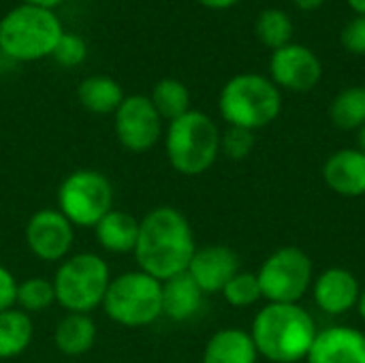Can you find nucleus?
Segmentation results:
<instances>
[{
	"label": "nucleus",
	"instance_id": "obj_21",
	"mask_svg": "<svg viewBox=\"0 0 365 363\" xmlns=\"http://www.w3.org/2000/svg\"><path fill=\"white\" fill-rule=\"evenodd\" d=\"M77 101L83 109L96 116L115 113L124 101L122 86L109 75H90L77 88Z\"/></svg>",
	"mask_w": 365,
	"mask_h": 363
},
{
	"label": "nucleus",
	"instance_id": "obj_15",
	"mask_svg": "<svg viewBox=\"0 0 365 363\" xmlns=\"http://www.w3.org/2000/svg\"><path fill=\"white\" fill-rule=\"evenodd\" d=\"M308 363H365V334L355 327L334 325L321 329L306 357Z\"/></svg>",
	"mask_w": 365,
	"mask_h": 363
},
{
	"label": "nucleus",
	"instance_id": "obj_27",
	"mask_svg": "<svg viewBox=\"0 0 365 363\" xmlns=\"http://www.w3.org/2000/svg\"><path fill=\"white\" fill-rule=\"evenodd\" d=\"M220 295L225 297L229 306H235V308H248V306H255L259 300H263L259 278L255 272H237L227 282Z\"/></svg>",
	"mask_w": 365,
	"mask_h": 363
},
{
	"label": "nucleus",
	"instance_id": "obj_13",
	"mask_svg": "<svg viewBox=\"0 0 365 363\" xmlns=\"http://www.w3.org/2000/svg\"><path fill=\"white\" fill-rule=\"evenodd\" d=\"M186 272L205 295H214L222 293L227 282L242 272V263L233 248L214 244L197 248Z\"/></svg>",
	"mask_w": 365,
	"mask_h": 363
},
{
	"label": "nucleus",
	"instance_id": "obj_14",
	"mask_svg": "<svg viewBox=\"0 0 365 363\" xmlns=\"http://www.w3.org/2000/svg\"><path fill=\"white\" fill-rule=\"evenodd\" d=\"M312 295L317 306L331 317L346 315L359 302L361 287L357 276L346 267H329L321 272L312 282Z\"/></svg>",
	"mask_w": 365,
	"mask_h": 363
},
{
	"label": "nucleus",
	"instance_id": "obj_6",
	"mask_svg": "<svg viewBox=\"0 0 365 363\" xmlns=\"http://www.w3.org/2000/svg\"><path fill=\"white\" fill-rule=\"evenodd\" d=\"M56 304L66 312L92 315L103 306L111 272L107 261L96 252L68 255L56 270L53 278Z\"/></svg>",
	"mask_w": 365,
	"mask_h": 363
},
{
	"label": "nucleus",
	"instance_id": "obj_19",
	"mask_svg": "<svg viewBox=\"0 0 365 363\" xmlns=\"http://www.w3.org/2000/svg\"><path fill=\"white\" fill-rule=\"evenodd\" d=\"M96 244L111 255H128L137 246L139 237V220L124 210H111L105 214L94 227Z\"/></svg>",
	"mask_w": 365,
	"mask_h": 363
},
{
	"label": "nucleus",
	"instance_id": "obj_9",
	"mask_svg": "<svg viewBox=\"0 0 365 363\" xmlns=\"http://www.w3.org/2000/svg\"><path fill=\"white\" fill-rule=\"evenodd\" d=\"M257 278L267 304H299L314 282L312 259L297 246L278 248L263 261Z\"/></svg>",
	"mask_w": 365,
	"mask_h": 363
},
{
	"label": "nucleus",
	"instance_id": "obj_4",
	"mask_svg": "<svg viewBox=\"0 0 365 363\" xmlns=\"http://www.w3.org/2000/svg\"><path fill=\"white\" fill-rule=\"evenodd\" d=\"M165 154L169 165L188 178L205 173L220 156V128L197 109L169 122L165 131Z\"/></svg>",
	"mask_w": 365,
	"mask_h": 363
},
{
	"label": "nucleus",
	"instance_id": "obj_28",
	"mask_svg": "<svg viewBox=\"0 0 365 363\" xmlns=\"http://www.w3.org/2000/svg\"><path fill=\"white\" fill-rule=\"evenodd\" d=\"M255 133L237 126H229L225 133H220V154H225L231 160H244L255 150Z\"/></svg>",
	"mask_w": 365,
	"mask_h": 363
},
{
	"label": "nucleus",
	"instance_id": "obj_23",
	"mask_svg": "<svg viewBox=\"0 0 365 363\" xmlns=\"http://www.w3.org/2000/svg\"><path fill=\"white\" fill-rule=\"evenodd\" d=\"M150 101L154 105V109L158 111V116L163 118V122H173L180 116L190 111V90L186 88V83H182L180 79L173 77H165L160 81L154 83Z\"/></svg>",
	"mask_w": 365,
	"mask_h": 363
},
{
	"label": "nucleus",
	"instance_id": "obj_11",
	"mask_svg": "<svg viewBox=\"0 0 365 363\" xmlns=\"http://www.w3.org/2000/svg\"><path fill=\"white\" fill-rule=\"evenodd\" d=\"M26 246L43 263H62L75 242V227L58 208H43L26 223Z\"/></svg>",
	"mask_w": 365,
	"mask_h": 363
},
{
	"label": "nucleus",
	"instance_id": "obj_34",
	"mask_svg": "<svg viewBox=\"0 0 365 363\" xmlns=\"http://www.w3.org/2000/svg\"><path fill=\"white\" fill-rule=\"evenodd\" d=\"M21 2L24 4H34V6H43V9H56L64 0H21Z\"/></svg>",
	"mask_w": 365,
	"mask_h": 363
},
{
	"label": "nucleus",
	"instance_id": "obj_12",
	"mask_svg": "<svg viewBox=\"0 0 365 363\" xmlns=\"http://www.w3.org/2000/svg\"><path fill=\"white\" fill-rule=\"evenodd\" d=\"M269 79L291 92H310L323 77L321 58L306 45L289 43L272 53Z\"/></svg>",
	"mask_w": 365,
	"mask_h": 363
},
{
	"label": "nucleus",
	"instance_id": "obj_36",
	"mask_svg": "<svg viewBox=\"0 0 365 363\" xmlns=\"http://www.w3.org/2000/svg\"><path fill=\"white\" fill-rule=\"evenodd\" d=\"M357 150L365 154V126H361V128L357 131Z\"/></svg>",
	"mask_w": 365,
	"mask_h": 363
},
{
	"label": "nucleus",
	"instance_id": "obj_35",
	"mask_svg": "<svg viewBox=\"0 0 365 363\" xmlns=\"http://www.w3.org/2000/svg\"><path fill=\"white\" fill-rule=\"evenodd\" d=\"M346 2L357 15H365V0H346Z\"/></svg>",
	"mask_w": 365,
	"mask_h": 363
},
{
	"label": "nucleus",
	"instance_id": "obj_25",
	"mask_svg": "<svg viewBox=\"0 0 365 363\" xmlns=\"http://www.w3.org/2000/svg\"><path fill=\"white\" fill-rule=\"evenodd\" d=\"M257 39L272 51L293 43V21L282 9H265L255 21Z\"/></svg>",
	"mask_w": 365,
	"mask_h": 363
},
{
	"label": "nucleus",
	"instance_id": "obj_29",
	"mask_svg": "<svg viewBox=\"0 0 365 363\" xmlns=\"http://www.w3.org/2000/svg\"><path fill=\"white\" fill-rule=\"evenodd\" d=\"M86 56H88V45L75 32H62V36L58 39L53 53H51V58L64 68L79 66L86 60Z\"/></svg>",
	"mask_w": 365,
	"mask_h": 363
},
{
	"label": "nucleus",
	"instance_id": "obj_18",
	"mask_svg": "<svg viewBox=\"0 0 365 363\" xmlns=\"http://www.w3.org/2000/svg\"><path fill=\"white\" fill-rule=\"evenodd\" d=\"M259 351L252 342L250 332L240 327H225L216 332L205 349L201 363H257Z\"/></svg>",
	"mask_w": 365,
	"mask_h": 363
},
{
	"label": "nucleus",
	"instance_id": "obj_31",
	"mask_svg": "<svg viewBox=\"0 0 365 363\" xmlns=\"http://www.w3.org/2000/svg\"><path fill=\"white\" fill-rule=\"evenodd\" d=\"M17 280L13 276L11 270H6L0 263V312L15 308V300H17Z\"/></svg>",
	"mask_w": 365,
	"mask_h": 363
},
{
	"label": "nucleus",
	"instance_id": "obj_20",
	"mask_svg": "<svg viewBox=\"0 0 365 363\" xmlns=\"http://www.w3.org/2000/svg\"><path fill=\"white\" fill-rule=\"evenodd\" d=\"M96 342V323L90 315H77L66 312L53 332V344L56 349L66 357H79L92 351Z\"/></svg>",
	"mask_w": 365,
	"mask_h": 363
},
{
	"label": "nucleus",
	"instance_id": "obj_33",
	"mask_svg": "<svg viewBox=\"0 0 365 363\" xmlns=\"http://www.w3.org/2000/svg\"><path fill=\"white\" fill-rule=\"evenodd\" d=\"M293 4H295L299 11H306V13H310V11H317V9H321V6L325 4V0H293Z\"/></svg>",
	"mask_w": 365,
	"mask_h": 363
},
{
	"label": "nucleus",
	"instance_id": "obj_2",
	"mask_svg": "<svg viewBox=\"0 0 365 363\" xmlns=\"http://www.w3.org/2000/svg\"><path fill=\"white\" fill-rule=\"evenodd\" d=\"M319 329L299 304H267L252 321L250 336L259 357L269 363H297L308 357Z\"/></svg>",
	"mask_w": 365,
	"mask_h": 363
},
{
	"label": "nucleus",
	"instance_id": "obj_17",
	"mask_svg": "<svg viewBox=\"0 0 365 363\" xmlns=\"http://www.w3.org/2000/svg\"><path fill=\"white\" fill-rule=\"evenodd\" d=\"M205 293L188 276V272L163 282V317L175 323L195 319L203 308Z\"/></svg>",
	"mask_w": 365,
	"mask_h": 363
},
{
	"label": "nucleus",
	"instance_id": "obj_24",
	"mask_svg": "<svg viewBox=\"0 0 365 363\" xmlns=\"http://www.w3.org/2000/svg\"><path fill=\"white\" fill-rule=\"evenodd\" d=\"M329 120L340 131H359L365 126V86H351L338 92L329 105Z\"/></svg>",
	"mask_w": 365,
	"mask_h": 363
},
{
	"label": "nucleus",
	"instance_id": "obj_26",
	"mask_svg": "<svg viewBox=\"0 0 365 363\" xmlns=\"http://www.w3.org/2000/svg\"><path fill=\"white\" fill-rule=\"evenodd\" d=\"M56 304V291H53V282L41 276L34 278H26L17 285V300H15V308H19L26 315H41L45 310H49Z\"/></svg>",
	"mask_w": 365,
	"mask_h": 363
},
{
	"label": "nucleus",
	"instance_id": "obj_8",
	"mask_svg": "<svg viewBox=\"0 0 365 363\" xmlns=\"http://www.w3.org/2000/svg\"><path fill=\"white\" fill-rule=\"evenodd\" d=\"M56 201L73 227L94 229L113 210V186L96 169H77L62 180Z\"/></svg>",
	"mask_w": 365,
	"mask_h": 363
},
{
	"label": "nucleus",
	"instance_id": "obj_22",
	"mask_svg": "<svg viewBox=\"0 0 365 363\" xmlns=\"http://www.w3.org/2000/svg\"><path fill=\"white\" fill-rule=\"evenodd\" d=\"M34 338L32 317L19 308L0 312V359L19 357Z\"/></svg>",
	"mask_w": 365,
	"mask_h": 363
},
{
	"label": "nucleus",
	"instance_id": "obj_30",
	"mask_svg": "<svg viewBox=\"0 0 365 363\" xmlns=\"http://www.w3.org/2000/svg\"><path fill=\"white\" fill-rule=\"evenodd\" d=\"M340 43L349 53L365 56V15H355L344 24L340 32Z\"/></svg>",
	"mask_w": 365,
	"mask_h": 363
},
{
	"label": "nucleus",
	"instance_id": "obj_37",
	"mask_svg": "<svg viewBox=\"0 0 365 363\" xmlns=\"http://www.w3.org/2000/svg\"><path fill=\"white\" fill-rule=\"evenodd\" d=\"M357 310H359L361 319L365 321V289H361V295H359V302H357Z\"/></svg>",
	"mask_w": 365,
	"mask_h": 363
},
{
	"label": "nucleus",
	"instance_id": "obj_3",
	"mask_svg": "<svg viewBox=\"0 0 365 363\" xmlns=\"http://www.w3.org/2000/svg\"><path fill=\"white\" fill-rule=\"evenodd\" d=\"M218 109L229 126L255 133L269 126L280 116L282 94L269 77L259 73H240L222 86Z\"/></svg>",
	"mask_w": 365,
	"mask_h": 363
},
{
	"label": "nucleus",
	"instance_id": "obj_1",
	"mask_svg": "<svg viewBox=\"0 0 365 363\" xmlns=\"http://www.w3.org/2000/svg\"><path fill=\"white\" fill-rule=\"evenodd\" d=\"M197 250L188 218L171 205L150 210L139 220V237L133 250L137 270L165 282L188 270Z\"/></svg>",
	"mask_w": 365,
	"mask_h": 363
},
{
	"label": "nucleus",
	"instance_id": "obj_10",
	"mask_svg": "<svg viewBox=\"0 0 365 363\" xmlns=\"http://www.w3.org/2000/svg\"><path fill=\"white\" fill-rule=\"evenodd\" d=\"M113 131L124 150L141 154L160 141L163 118L154 109L150 96H124L122 105L113 113Z\"/></svg>",
	"mask_w": 365,
	"mask_h": 363
},
{
	"label": "nucleus",
	"instance_id": "obj_16",
	"mask_svg": "<svg viewBox=\"0 0 365 363\" xmlns=\"http://www.w3.org/2000/svg\"><path fill=\"white\" fill-rule=\"evenodd\" d=\"M323 180L340 197L365 195V154L357 148H342L334 152L323 165Z\"/></svg>",
	"mask_w": 365,
	"mask_h": 363
},
{
	"label": "nucleus",
	"instance_id": "obj_7",
	"mask_svg": "<svg viewBox=\"0 0 365 363\" xmlns=\"http://www.w3.org/2000/svg\"><path fill=\"white\" fill-rule=\"evenodd\" d=\"M103 310L122 327H148L163 317V282L141 270L124 272L111 278Z\"/></svg>",
	"mask_w": 365,
	"mask_h": 363
},
{
	"label": "nucleus",
	"instance_id": "obj_32",
	"mask_svg": "<svg viewBox=\"0 0 365 363\" xmlns=\"http://www.w3.org/2000/svg\"><path fill=\"white\" fill-rule=\"evenodd\" d=\"M203 6H207V9H214V11H225V9H231V6H235L237 2H242V0H199Z\"/></svg>",
	"mask_w": 365,
	"mask_h": 363
},
{
	"label": "nucleus",
	"instance_id": "obj_5",
	"mask_svg": "<svg viewBox=\"0 0 365 363\" xmlns=\"http://www.w3.org/2000/svg\"><path fill=\"white\" fill-rule=\"evenodd\" d=\"M62 32L53 9L21 2L0 19V49L17 62L43 60L53 53Z\"/></svg>",
	"mask_w": 365,
	"mask_h": 363
}]
</instances>
